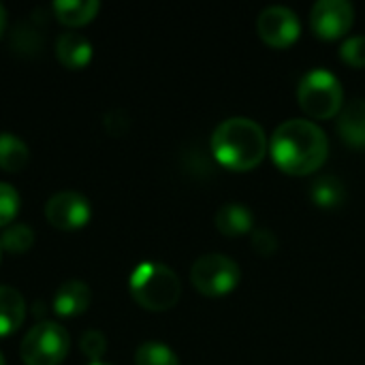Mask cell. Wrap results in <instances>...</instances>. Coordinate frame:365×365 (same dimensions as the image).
Masks as SVG:
<instances>
[{
    "label": "cell",
    "instance_id": "6da1fadb",
    "mask_svg": "<svg viewBox=\"0 0 365 365\" xmlns=\"http://www.w3.org/2000/svg\"><path fill=\"white\" fill-rule=\"evenodd\" d=\"M269 152L280 171L289 175H310L325 165L329 141L314 122L287 120L274 130Z\"/></svg>",
    "mask_w": 365,
    "mask_h": 365
},
{
    "label": "cell",
    "instance_id": "7a4b0ae2",
    "mask_svg": "<svg viewBox=\"0 0 365 365\" xmlns=\"http://www.w3.org/2000/svg\"><path fill=\"white\" fill-rule=\"evenodd\" d=\"M265 152V130L250 118H229L212 135L214 158L231 171H252L263 163Z\"/></svg>",
    "mask_w": 365,
    "mask_h": 365
},
{
    "label": "cell",
    "instance_id": "3957f363",
    "mask_svg": "<svg viewBox=\"0 0 365 365\" xmlns=\"http://www.w3.org/2000/svg\"><path fill=\"white\" fill-rule=\"evenodd\" d=\"M130 295L133 299L150 312L171 310L182 293L178 274L163 263H141L130 274Z\"/></svg>",
    "mask_w": 365,
    "mask_h": 365
},
{
    "label": "cell",
    "instance_id": "277c9868",
    "mask_svg": "<svg viewBox=\"0 0 365 365\" xmlns=\"http://www.w3.org/2000/svg\"><path fill=\"white\" fill-rule=\"evenodd\" d=\"M297 101L306 115H310L312 120H329L342 111L344 90L334 73L325 68H314L302 77L297 86Z\"/></svg>",
    "mask_w": 365,
    "mask_h": 365
},
{
    "label": "cell",
    "instance_id": "5b68a950",
    "mask_svg": "<svg viewBox=\"0 0 365 365\" xmlns=\"http://www.w3.org/2000/svg\"><path fill=\"white\" fill-rule=\"evenodd\" d=\"M71 349L68 331L60 323L43 321L21 340V361L26 365H60Z\"/></svg>",
    "mask_w": 365,
    "mask_h": 365
},
{
    "label": "cell",
    "instance_id": "8992f818",
    "mask_svg": "<svg viewBox=\"0 0 365 365\" xmlns=\"http://www.w3.org/2000/svg\"><path fill=\"white\" fill-rule=\"evenodd\" d=\"M240 280V265L231 257L220 252L199 257L190 269L192 287L205 297H225L235 291Z\"/></svg>",
    "mask_w": 365,
    "mask_h": 365
},
{
    "label": "cell",
    "instance_id": "52a82bcc",
    "mask_svg": "<svg viewBox=\"0 0 365 365\" xmlns=\"http://www.w3.org/2000/svg\"><path fill=\"white\" fill-rule=\"evenodd\" d=\"M45 218L60 231H75L90 222L92 207L83 195L75 190H62L45 203Z\"/></svg>",
    "mask_w": 365,
    "mask_h": 365
},
{
    "label": "cell",
    "instance_id": "ba28073f",
    "mask_svg": "<svg viewBox=\"0 0 365 365\" xmlns=\"http://www.w3.org/2000/svg\"><path fill=\"white\" fill-rule=\"evenodd\" d=\"M355 21V9L346 0H319L310 11V26L323 41L342 38Z\"/></svg>",
    "mask_w": 365,
    "mask_h": 365
},
{
    "label": "cell",
    "instance_id": "9c48e42d",
    "mask_svg": "<svg viewBox=\"0 0 365 365\" xmlns=\"http://www.w3.org/2000/svg\"><path fill=\"white\" fill-rule=\"evenodd\" d=\"M257 32L259 36L272 45V47H289L293 45L299 34H302V24H299V17L289 9V6H269L265 9L259 19H257Z\"/></svg>",
    "mask_w": 365,
    "mask_h": 365
},
{
    "label": "cell",
    "instance_id": "30bf717a",
    "mask_svg": "<svg viewBox=\"0 0 365 365\" xmlns=\"http://www.w3.org/2000/svg\"><path fill=\"white\" fill-rule=\"evenodd\" d=\"M90 302H92L90 287L86 282H79V280H68L56 291L51 306H53V312L58 317L73 319V317L83 314L90 308Z\"/></svg>",
    "mask_w": 365,
    "mask_h": 365
},
{
    "label": "cell",
    "instance_id": "8fae6325",
    "mask_svg": "<svg viewBox=\"0 0 365 365\" xmlns=\"http://www.w3.org/2000/svg\"><path fill=\"white\" fill-rule=\"evenodd\" d=\"M56 56L64 68L81 71L92 60V45L83 34L66 32V34H60V38L56 41Z\"/></svg>",
    "mask_w": 365,
    "mask_h": 365
},
{
    "label": "cell",
    "instance_id": "7c38bea8",
    "mask_svg": "<svg viewBox=\"0 0 365 365\" xmlns=\"http://www.w3.org/2000/svg\"><path fill=\"white\" fill-rule=\"evenodd\" d=\"M338 133L344 143L365 148V98H355L338 113Z\"/></svg>",
    "mask_w": 365,
    "mask_h": 365
},
{
    "label": "cell",
    "instance_id": "4fadbf2b",
    "mask_svg": "<svg viewBox=\"0 0 365 365\" xmlns=\"http://www.w3.org/2000/svg\"><path fill=\"white\" fill-rule=\"evenodd\" d=\"M214 222H216V229L222 235H227V237H240V235L252 231L255 216H252L250 207L244 205V203H225L216 212Z\"/></svg>",
    "mask_w": 365,
    "mask_h": 365
},
{
    "label": "cell",
    "instance_id": "5bb4252c",
    "mask_svg": "<svg viewBox=\"0 0 365 365\" xmlns=\"http://www.w3.org/2000/svg\"><path fill=\"white\" fill-rule=\"evenodd\" d=\"M26 319V302L19 291L0 287V338L13 336Z\"/></svg>",
    "mask_w": 365,
    "mask_h": 365
},
{
    "label": "cell",
    "instance_id": "9a60e30c",
    "mask_svg": "<svg viewBox=\"0 0 365 365\" xmlns=\"http://www.w3.org/2000/svg\"><path fill=\"white\" fill-rule=\"evenodd\" d=\"M101 11L98 0H58L53 2V15L60 24L77 28L83 24H90L96 13Z\"/></svg>",
    "mask_w": 365,
    "mask_h": 365
},
{
    "label": "cell",
    "instance_id": "2e32d148",
    "mask_svg": "<svg viewBox=\"0 0 365 365\" xmlns=\"http://www.w3.org/2000/svg\"><path fill=\"white\" fill-rule=\"evenodd\" d=\"M30 152L28 145L11 135V133H0V169L6 173H19L28 165Z\"/></svg>",
    "mask_w": 365,
    "mask_h": 365
},
{
    "label": "cell",
    "instance_id": "e0dca14e",
    "mask_svg": "<svg viewBox=\"0 0 365 365\" xmlns=\"http://www.w3.org/2000/svg\"><path fill=\"white\" fill-rule=\"evenodd\" d=\"M312 201L323 210H336L346 201V188L336 175H323L312 184Z\"/></svg>",
    "mask_w": 365,
    "mask_h": 365
},
{
    "label": "cell",
    "instance_id": "ac0fdd59",
    "mask_svg": "<svg viewBox=\"0 0 365 365\" xmlns=\"http://www.w3.org/2000/svg\"><path fill=\"white\" fill-rule=\"evenodd\" d=\"M135 365H180V359L163 342H143L135 353Z\"/></svg>",
    "mask_w": 365,
    "mask_h": 365
},
{
    "label": "cell",
    "instance_id": "d6986e66",
    "mask_svg": "<svg viewBox=\"0 0 365 365\" xmlns=\"http://www.w3.org/2000/svg\"><path fill=\"white\" fill-rule=\"evenodd\" d=\"M34 244V231L28 225H11L0 237V246L11 255H24Z\"/></svg>",
    "mask_w": 365,
    "mask_h": 365
},
{
    "label": "cell",
    "instance_id": "ffe728a7",
    "mask_svg": "<svg viewBox=\"0 0 365 365\" xmlns=\"http://www.w3.org/2000/svg\"><path fill=\"white\" fill-rule=\"evenodd\" d=\"M19 214V195L11 184L0 182V227H9Z\"/></svg>",
    "mask_w": 365,
    "mask_h": 365
},
{
    "label": "cell",
    "instance_id": "44dd1931",
    "mask_svg": "<svg viewBox=\"0 0 365 365\" xmlns=\"http://www.w3.org/2000/svg\"><path fill=\"white\" fill-rule=\"evenodd\" d=\"M340 58L353 68H364L365 66V34L349 36L342 47H340Z\"/></svg>",
    "mask_w": 365,
    "mask_h": 365
},
{
    "label": "cell",
    "instance_id": "7402d4cb",
    "mask_svg": "<svg viewBox=\"0 0 365 365\" xmlns=\"http://www.w3.org/2000/svg\"><path fill=\"white\" fill-rule=\"evenodd\" d=\"M79 349H81V353H83L88 359H92V364H94V361H101L103 355L107 353V340H105V336H103L101 331L90 329V331H86V334L81 336Z\"/></svg>",
    "mask_w": 365,
    "mask_h": 365
},
{
    "label": "cell",
    "instance_id": "603a6c76",
    "mask_svg": "<svg viewBox=\"0 0 365 365\" xmlns=\"http://www.w3.org/2000/svg\"><path fill=\"white\" fill-rule=\"evenodd\" d=\"M252 250L259 257H272L278 250V237L269 229H257L252 233Z\"/></svg>",
    "mask_w": 365,
    "mask_h": 365
},
{
    "label": "cell",
    "instance_id": "cb8c5ba5",
    "mask_svg": "<svg viewBox=\"0 0 365 365\" xmlns=\"http://www.w3.org/2000/svg\"><path fill=\"white\" fill-rule=\"evenodd\" d=\"M4 26H6V11H4V6L0 4V36H2V32H4Z\"/></svg>",
    "mask_w": 365,
    "mask_h": 365
},
{
    "label": "cell",
    "instance_id": "d4e9b609",
    "mask_svg": "<svg viewBox=\"0 0 365 365\" xmlns=\"http://www.w3.org/2000/svg\"><path fill=\"white\" fill-rule=\"evenodd\" d=\"M90 365H109V364H103V361H94V364H90Z\"/></svg>",
    "mask_w": 365,
    "mask_h": 365
},
{
    "label": "cell",
    "instance_id": "484cf974",
    "mask_svg": "<svg viewBox=\"0 0 365 365\" xmlns=\"http://www.w3.org/2000/svg\"><path fill=\"white\" fill-rule=\"evenodd\" d=\"M0 365H4V359H2V353H0Z\"/></svg>",
    "mask_w": 365,
    "mask_h": 365
}]
</instances>
